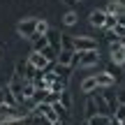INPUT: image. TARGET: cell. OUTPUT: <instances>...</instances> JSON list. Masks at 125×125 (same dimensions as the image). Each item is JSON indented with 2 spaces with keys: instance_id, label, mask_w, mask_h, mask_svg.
Returning a JSON list of instances; mask_svg holds the SVG:
<instances>
[{
  "instance_id": "cell-25",
  "label": "cell",
  "mask_w": 125,
  "mask_h": 125,
  "mask_svg": "<svg viewBox=\"0 0 125 125\" xmlns=\"http://www.w3.org/2000/svg\"><path fill=\"white\" fill-rule=\"evenodd\" d=\"M109 32H111V40H125V26H118L116 23V28L109 30Z\"/></svg>"
},
{
  "instance_id": "cell-26",
  "label": "cell",
  "mask_w": 125,
  "mask_h": 125,
  "mask_svg": "<svg viewBox=\"0 0 125 125\" xmlns=\"http://www.w3.org/2000/svg\"><path fill=\"white\" fill-rule=\"evenodd\" d=\"M104 12H107V14H111V16H118V14H121V7L116 5V0H111V2L104 7Z\"/></svg>"
},
{
  "instance_id": "cell-34",
  "label": "cell",
  "mask_w": 125,
  "mask_h": 125,
  "mask_svg": "<svg viewBox=\"0 0 125 125\" xmlns=\"http://www.w3.org/2000/svg\"><path fill=\"white\" fill-rule=\"evenodd\" d=\"M60 2H65V5H70V7H74V5H76V0H60Z\"/></svg>"
},
{
  "instance_id": "cell-23",
  "label": "cell",
  "mask_w": 125,
  "mask_h": 125,
  "mask_svg": "<svg viewBox=\"0 0 125 125\" xmlns=\"http://www.w3.org/2000/svg\"><path fill=\"white\" fill-rule=\"evenodd\" d=\"M58 102H60V104H62L65 109H67V111H70V109H72V93H70V90H62Z\"/></svg>"
},
{
  "instance_id": "cell-24",
  "label": "cell",
  "mask_w": 125,
  "mask_h": 125,
  "mask_svg": "<svg viewBox=\"0 0 125 125\" xmlns=\"http://www.w3.org/2000/svg\"><path fill=\"white\" fill-rule=\"evenodd\" d=\"M37 72H40V70H37L35 65H30V62H28V58H26V81H32V79L37 76Z\"/></svg>"
},
{
  "instance_id": "cell-39",
  "label": "cell",
  "mask_w": 125,
  "mask_h": 125,
  "mask_svg": "<svg viewBox=\"0 0 125 125\" xmlns=\"http://www.w3.org/2000/svg\"><path fill=\"white\" fill-rule=\"evenodd\" d=\"M123 125H125V121H123Z\"/></svg>"
},
{
  "instance_id": "cell-27",
  "label": "cell",
  "mask_w": 125,
  "mask_h": 125,
  "mask_svg": "<svg viewBox=\"0 0 125 125\" xmlns=\"http://www.w3.org/2000/svg\"><path fill=\"white\" fill-rule=\"evenodd\" d=\"M107 72L114 76V81H121V79H123V72H121V67H118V65H111Z\"/></svg>"
},
{
  "instance_id": "cell-1",
  "label": "cell",
  "mask_w": 125,
  "mask_h": 125,
  "mask_svg": "<svg viewBox=\"0 0 125 125\" xmlns=\"http://www.w3.org/2000/svg\"><path fill=\"white\" fill-rule=\"evenodd\" d=\"M100 62V51H74L72 56V70L74 67H93Z\"/></svg>"
},
{
  "instance_id": "cell-22",
  "label": "cell",
  "mask_w": 125,
  "mask_h": 125,
  "mask_svg": "<svg viewBox=\"0 0 125 125\" xmlns=\"http://www.w3.org/2000/svg\"><path fill=\"white\" fill-rule=\"evenodd\" d=\"M5 104H7V107H19V100L14 97V93L9 90V86H5Z\"/></svg>"
},
{
  "instance_id": "cell-2",
  "label": "cell",
  "mask_w": 125,
  "mask_h": 125,
  "mask_svg": "<svg viewBox=\"0 0 125 125\" xmlns=\"http://www.w3.org/2000/svg\"><path fill=\"white\" fill-rule=\"evenodd\" d=\"M35 28H37V19H35V16H30V19H21V21L16 23V35L30 42L32 37H35Z\"/></svg>"
},
{
  "instance_id": "cell-17",
  "label": "cell",
  "mask_w": 125,
  "mask_h": 125,
  "mask_svg": "<svg viewBox=\"0 0 125 125\" xmlns=\"http://www.w3.org/2000/svg\"><path fill=\"white\" fill-rule=\"evenodd\" d=\"M32 95H35V83L32 81H26L23 83V102H30Z\"/></svg>"
},
{
  "instance_id": "cell-4",
  "label": "cell",
  "mask_w": 125,
  "mask_h": 125,
  "mask_svg": "<svg viewBox=\"0 0 125 125\" xmlns=\"http://www.w3.org/2000/svg\"><path fill=\"white\" fill-rule=\"evenodd\" d=\"M74 51H100V44L93 37L81 35V37H74Z\"/></svg>"
},
{
  "instance_id": "cell-11",
  "label": "cell",
  "mask_w": 125,
  "mask_h": 125,
  "mask_svg": "<svg viewBox=\"0 0 125 125\" xmlns=\"http://www.w3.org/2000/svg\"><path fill=\"white\" fill-rule=\"evenodd\" d=\"M97 107H95V100H93V95H88L86 97V121L88 118H93V116H97Z\"/></svg>"
},
{
  "instance_id": "cell-15",
  "label": "cell",
  "mask_w": 125,
  "mask_h": 125,
  "mask_svg": "<svg viewBox=\"0 0 125 125\" xmlns=\"http://www.w3.org/2000/svg\"><path fill=\"white\" fill-rule=\"evenodd\" d=\"M86 123H88V125H111V116H102V114H97V116L88 118Z\"/></svg>"
},
{
  "instance_id": "cell-9",
  "label": "cell",
  "mask_w": 125,
  "mask_h": 125,
  "mask_svg": "<svg viewBox=\"0 0 125 125\" xmlns=\"http://www.w3.org/2000/svg\"><path fill=\"white\" fill-rule=\"evenodd\" d=\"M102 95H104V100H107V104H109V111H111V116H114L116 109H118V97H116V93H111L109 88H102Z\"/></svg>"
},
{
  "instance_id": "cell-3",
  "label": "cell",
  "mask_w": 125,
  "mask_h": 125,
  "mask_svg": "<svg viewBox=\"0 0 125 125\" xmlns=\"http://www.w3.org/2000/svg\"><path fill=\"white\" fill-rule=\"evenodd\" d=\"M109 56H111V62L114 65H125V44L123 40H114L111 44H109Z\"/></svg>"
},
{
  "instance_id": "cell-20",
  "label": "cell",
  "mask_w": 125,
  "mask_h": 125,
  "mask_svg": "<svg viewBox=\"0 0 125 125\" xmlns=\"http://www.w3.org/2000/svg\"><path fill=\"white\" fill-rule=\"evenodd\" d=\"M46 95H49V90H42V88H35V95H32V107L35 104H42V102H46Z\"/></svg>"
},
{
  "instance_id": "cell-5",
  "label": "cell",
  "mask_w": 125,
  "mask_h": 125,
  "mask_svg": "<svg viewBox=\"0 0 125 125\" xmlns=\"http://www.w3.org/2000/svg\"><path fill=\"white\" fill-rule=\"evenodd\" d=\"M104 21H107V12H104V9H95L88 16V23L93 28H100V30H104Z\"/></svg>"
},
{
  "instance_id": "cell-28",
  "label": "cell",
  "mask_w": 125,
  "mask_h": 125,
  "mask_svg": "<svg viewBox=\"0 0 125 125\" xmlns=\"http://www.w3.org/2000/svg\"><path fill=\"white\" fill-rule=\"evenodd\" d=\"M116 16H111V14H107V21H104V30H114L116 28Z\"/></svg>"
},
{
  "instance_id": "cell-33",
  "label": "cell",
  "mask_w": 125,
  "mask_h": 125,
  "mask_svg": "<svg viewBox=\"0 0 125 125\" xmlns=\"http://www.w3.org/2000/svg\"><path fill=\"white\" fill-rule=\"evenodd\" d=\"M116 5L121 7V12H125V0H116Z\"/></svg>"
},
{
  "instance_id": "cell-30",
  "label": "cell",
  "mask_w": 125,
  "mask_h": 125,
  "mask_svg": "<svg viewBox=\"0 0 125 125\" xmlns=\"http://www.w3.org/2000/svg\"><path fill=\"white\" fill-rule=\"evenodd\" d=\"M116 21H118V26H125V12L118 14V16H116Z\"/></svg>"
},
{
  "instance_id": "cell-29",
  "label": "cell",
  "mask_w": 125,
  "mask_h": 125,
  "mask_svg": "<svg viewBox=\"0 0 125 125\" xmlns=\"http://www.w3.org/2000/svg\"><path fill=\"white\" fill-rule=\"evenodd\" d=\"M111 118H116V121H125V104H118V109H116V114H114Z\"/></svg>"
},
{
  "instance_id": "cell-14",
  "label": "cell",
  "mask_w": 125,
  "mask_h": 125,
  "mask_svg": "<svg viewBox=\"0 0 125 125\" xmlns=\"http://www.w3.org/2000/svg\"><path fill=\"white\" fill-rule=\"evenodd\" d=\"M67 83H70V79H60V76H58V79L51 83L49 90H51V93H62V90H67Z\"/></svg>"
},
{
  "instance_id": "cell-36",
  "label": "cell",
  "mask_w": 125,
  "mask_h": 125,
  "mask_svg": "<svg viewBox=\"0 0 125 125\" xmlns=\"http://www.w3.org/2000/svg\"><path fill=\"white\" fill-rule=\"evenodd\" d=\"M51 125H62V121H56V123H51Z\"/></svg>"
},
{
  "instance_id": "cell-31",
  "label": "cell",
  "mask_w": 125,
  "mask_h": 125,
  "mask_svg": "<svg viewBox=\"0 0 125 125\" xmlns=\"http://www.w3.org/2000/svg\"><path fill=\"white\" fill-rule=\"evenodd\" d=\"M116 97H118V104H125V90H121Z\"/></svg>"
},
{
  "instance_id": "cell-7",
  "label": "cell",
  "mask_w": 125,
  "mask_h": 125,
  "mask_svg": "<svg viewBox=\"0 0 125 125\" xmlns=\"http://www.w3.org/2000/svg\"><path fill=\"white\" fill-rule=\"evenodd\" d=\"M60 40H62V32L58 28H51V30L46 32V42H49V46H53L56 51H60Z\"/></svg>"
},
{
  "instance_id": "cell-18",
  "label": "cell",
  "mask_w": 125,
  "mask_h": 125,
  "mask_svg": "<svg viewBox=\"0 0 125 125\" xmlns=\"http://www.w3.org/2000/svg\"><path fill=\"white\" fill-rule=\"evenodd\" d=\"M51 30V26H49V21H44V19H37V28H35V35H42V37H46V32Z\"/></svg>"
},
{
  "instance_id": "cell-38",
  "label": "cell",
  "mask_w": 125,
  "mask_h": 125,
  "mask_svg": "<svg viewBox=\"0 0 125 125\" xmlns=\"http://www.w3.org/2000/svg\"><path fill=\"white\" fill-rule=\"evenodd\" d=\"M83 125H88V123H83Z\"/></svg>"
},
{
  "instance_id": "cell-19",
  "label": "cell",
  "mask_w": 125,
  "mask_h": 125,
  "mask_svg": "<svg viewBox=\"0 0 125 125\" xmlns=\"http://www.w3.org/2000/svg\"><path fill=\"white\" fill-rule=\"evenodd\" d=\"M76 21H79L76 12H65V14H62V26L72 28V26H76Z\"/></svg>"
},
{
  "instance_id": "cell-16",
  "label": "cell",
  "mask_w": 125,
  "mask_h": 125,
  "mask_svg": "<svg viewBox=\"0 0 125 125\" xmlns=\"http://www.w3.org/2000/svg\"><path fill=\"white\" fill-rule=\"evenodd\" d=\"M30 44H32V51H42L44 46H49V42H46V37H42V35H35L30 40Z\"/></svg>"
},
{
  "instance_id": "cell-35",
  "label": "cell",
  "mask_w": 125,
  "mask_h": 125,
  "mask_svg": "<svg viewBox=\"0 0 125 125\" xmlns=\"http://www.w3.org/2000/svg\"><path fill=\"white\" fill-rule=\"evenodd\" d=\"M111 125H123L121 121H116V118H111Z\"/></svg>"
},
{
  "instance_id": "cell-32",
  "label": "cell",
  "mask_w": 125,
  "mask_h": 125,
  "mask_svg": "<svg viewBox=\"0 0 125 125\" xmlns=\"http://www.w3.org/2000/svg\"><path fill=\"white\" fill-rule=\"evenodd\" d=\"M2 104H5V86L0 88V107H2Z\"/></svg>"
},
{
  "instance_id": "cell-8",
  "label": "cell",
  "mask_w": 125,
  "mask_h": 125,
  "mask_svg": "<svg viewBox=\"0 0 125 125\" xmlns=\"http://www.w3.org/2000/svg\"><path fill=\"white\" fill-rule=\"evenodd\" d=\"M95 90H97V79H95V74L81 79V93L83 95H90V93H95Z\"/></svg>"
},
{
  "instance_id": "cell-21",
  "label": "cell",
  "mask_w": 125,
  "mask_h": 125,
  "mask_svg": "<svg viewBox=\"0 0 125 125\" xmlns=\"http://www.w3.org/2000/svg\"><path fill=\"white\" fill-rule=\"evenodd\" d=\"M60 51H74V37H72V35H62Z\"/></svg>"
},
{
  "instance_id": "cell-6",
  "label": "cell",
  "mask_w": 125,
  "mask_h": 125,
  "mask_svg": "<svg viewBox=\"0 0 125 125\" xmlns=\"http://www.w3.org/2000/svg\"><path fill=\"white\" fill-rule=\"evenodd\" d=\"M28 62H30V65H35L37 70H44V72H46V70H49V67H51V62L46 60L44 56L40 53V51H32V53L28 56Z\"/></svg>"
},
{
  "instance_id": "cell-37",
  "label": "cell",
  "mask_w": 125,
  "mask_h": 125,
  "mask_svg": "<svg viewBox=\"0 0 125 125\" xmlns=\"http://www.w3.org/2000/svg\"><path fill=\"white\" fill-rule=\"evenodd\" d=\"M76 2H81V0H76Z\"/></svg>"
},
{
  "instance_id": "cell-10",
  "label": "cell",
  "mask_w": 125,
  "mask_h": 125,
  "mask_svg": "<svg viewBox=\"0 0 125 125\" xmlns=\"http://www.w3.org/2000/svg\"><path fill=\"white\" fill-rule=\"evenodd\" d=\"M95 79H97V88H111L116 81H114V76L109 74V72H102V74H95Z\"/></svg>"
},
{
  "instance_id": "cell-13",
  "label": "cell",
  "mask_w": 125,
  "mask_h": 125,
  "mask_svg": "<svg viewBox=\"0 0 125 125\" xmlns=\"http://www.w3.org/2000/svg\"><path fill=\"white\" fill-rule=\"evenodd\" d=\"M40 53H42V56H44V58H46V60H49V62H51V65H53V62H56V60H58V53H60V51H56V49H53V46H44V49H42V51H40Z\"/></svg>"
},
{
  "instance_id": "cell-12",
  "label": "cell",
  "mask_w": 125,
  "mask_h": 125,
  "mask_svg": "<svg viewBox=\"0 0 125 125\" xmlns=\"http://www.w3.org/2000/svg\"><path fill=\"white\" fill-rule=\"evenodd\" d=\"M72 56H74V51H60V53H58V60H56V65L72 67Z\"/></svg>"
}]
</instances>
